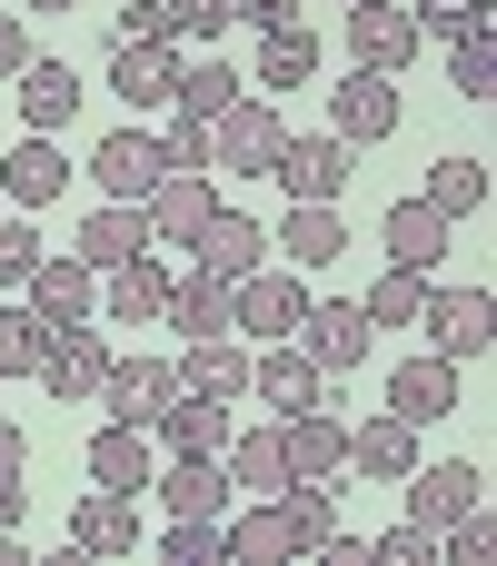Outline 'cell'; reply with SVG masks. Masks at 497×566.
I'll list each match as a JSON object with an SVG mask.
<instances>
[{
    "label": "cell",
    "instance_id": "6da1fadb",
    "mask_svg": "<svg viewBox=\"0 0 497 566\" xmlns=\"http://www.w3.org/2000/svg\"><path fill=\"white\" fill-rule=\"evenodd\" d=\"M279 149H289V119H279L269 99H229V109L209 119V169H229V179H269Z\"/></svg>",
    "mask_w": 497,
    "mask_h": 566
},
{
    "label": "cell",
    "instance_id": "7a4b0ae2",
    "mask_svg": "<svg viewBox=\"0 0 497 566\" xmlns=\"http://www.w3.org/2000/svg\"><path fill=\"white\" fill-rule=\"evenodd\" d=\"M418 328H428V348H438L448 368H478V358L497 348V298L488 289H428Z\"/></svg>",
    "mask_w": 497,
    "mask_h": 566
},
{
    "label": "cell",
    "instance_id": "3957f363",
    "mask_svg": "<svg viewBox=\"0 0 497 566\" xmlns=\"http://www.w3.org/2000/svg\"><path fill=\"white\" fill-rule=\"evenodd\" d=\"M249 398H259V408H279V418L329 408V368H319L299 338H259V348H249Z\"/></svg>",
    "mask_w": 497,
    "mask_h": 566
},
{
    "label": "cell",
    "instance_id": "277c9868",
    "mask_svg": "<svg viewBox=\"0 0 497 566\" xmlns=\"http://www.w3.org/2000/svg\"><path fill=\"white\" fill-rule=\"evenodd\" d=\"M269 179H279L289 199H319V209H339V189L359 179V149H349L339 129H319V139H289V149L269 159Z\"/></svg>",
    "mask_w": 497,
    "mask_h": 566
},
{
    "label": "cell",
    "instance_id": "5b68a950",
    "mask_svg": "<svg viewBox=\"0 0 497 566\" xmlns=\"http://www.w3.org/2000/svg\"><path fill=\"white\" fill-rule=\"evenodd\" d=\"M110 358H120V348H110V328H90V318H80V328H50L40 388H50L60 408H90V398H100V378H110Z\"/></svg>",
    "mask_w": 497,
    "mask_h": 566
},
{
    "label": "cell",
    "instance_id": "8992f818",
    "mask_svg": "<svg viewBox=\"0 0 497 566\" xmlns=\"http://www.w3.org/2000/svg\"><path fill=\"white\" fill-rule=\"evenodd\" d=\"M398 109H408V99H398L389 70H349V80L329 90V129H339L349 149H379V139L398 129Z\"/></svg>",
    "mask_w": 497,
    "mask_h": 566
},
{
    "label": "cell",
    "instance_id": "52a82bcc",
    "mask_svg": "<svg viewBox=\"0 0 497 566\" xmlns=\"http://www.w3.org/2000/svg\"><path fill=\"white\" fill-rule=\"evenodd\" d=\"M289 338H299V348H309V358H319L329 378H349V368H369V308H359V298H309Z\"/></svg>",
    "mask_w": 497,
    "mask_h": 566
},
{
    "label": "cell",
    "instance_id": "ba28073f",
    "mask_svg": "<svg viewBox=\"0 0 497 566\" xmlns=\"http://www.w3.org/2000/svg\"><path fill=\"white\" fill-rule=\"evenodd\" d=\"M209 209H219V189H209V169H159V179H149V199H139V219H149V239H169V249H189V239L209 229Z\"/></svg>",
    "mask_w": 497,
    "mask_h": 566
},
{
    "label": "cell",
    "instance_id": "9c48e42d",
    "mask_svg": "<svg viewBox=\"0 0 497 566\" xmlns=\"http://www.w3.org/2000/svg\"><path fill=\"white\" fill-rule=\"evenodd\" d=\"M299 308H309V289H299V269H249V279H229V318L249 328V338H289L299 328Z\"/></svg>",
    "mask_w": 497,
    "mask_h": 566
},
{
    "label": "cell",
    "instance_id": "30bf717a",
    "mask_svg": "<svg viewBox=\"0 0 497 566\" xmlns=\"http://www.w3.org/2000/svg\"><path fill=\"white\" fill-rule=\"evenodd\" d=\"M229 428H239V418H229V398L179 388V398L149 418V448H159V458H219V448H229Z\"/></svg>",
    "mask_w": 497,
    "mask_h": 566
},
{
    "label": "cell",
    "instance_id": "8fae6325",
    "mask_svg": "<svg viewBox=\"0 0 497 566\" xmlns=\"http://www.w3.org/2000/svg\"><path fill=\"white\" fill-rule=\"evenodd\" d=\"M398 488H408V517L438 537L448 517H468V507L488 497V468H478V458H438V468H408Z\"/></svg>",
    "mask_w": 497,
    "mask_h": 566
},
{
    "label": "cell",
    "instance_id": "7c38bea8",
    "mask_svg": "<svg viewBox=\"0 0 497 566\" xmlns=\"http://www.w3.org/2000/svg\"><path fill=\"white\" fill-rule=\"evenodd\" d=\"M169 159H159V129H110L100 149H90V179H100V199H149V179H159Z\"/></svg>",
    "mask_w": 497,
    "mask_h": 566
},
{
    "label": "cell",
    "instance_id": "4fadbf2b",
    "mask_svg": "<svg viewBox=\"0 0 497 566\" xmlns=\"http://www.w3.org/2000/svg\"><path fill=\"white\" fill-rule=\"evenodd\" d=\"M379 249H389V269H438L458 249V219H438L428 199H398V209H379Z\"/></svg>",
    "mask_w": 497,
    "mask_h": 566
},
{
    "label": "cell",
    "instance_id": "5bb4252c",
    "mask_svg": "<svg viewBox=\"0 0 497 566\" xmlns=\"http://www.w3.org/2000/svg\"><path fill=\"white\" fill-rule=\"evenodd\" d=\"M20 298H30L50 328H80V318H100V269H80V259H50V249H40V269L20 279Z\"/></svg>",
    "mask_w": 497,
    "mask_h": 566
},
{
    "label": "cell",
    "instance_id": "9a60e30c",
    "mask_svg": "<svg viewBox=\"0 0 497 566\" xmlns=\"http://www.w3.org/2000/svg\"><path fill=\"white\" fill-rule=\"evenodd\" d=\"M169 308V269L139 249V259H120V269H100V328H149Z\"/></svg>",
    "mask_w": 497,
    "mask_h": 566
},
{
    "label": "cell",
    "instance_id": "2e32d148",
    "mask_svg": "<svg viewBox=\"0 0 497 566\" xmlns=\"http://www.w3.org/2000/svg\"><path fill=\"white\" fill-rule=\"evenodd\" d=\"M169 398H179V368H169V358H110V378H100V408H110L120 428H149Z\"/></svg>",
    "mask_w": 497,
    "mask_h": 566
},
{
    "label": "cell",
    "instance_id": "e0dca14e",
    "mask_svg": "<svg viewBox=\"0 0 497 566\" xmlns=\"http://www.w3.org/2000/svg\"><path fill=\"white\" fill-rule=\"evenodd\" d=\"M389 418H408V428H438V418H458V368L428 348V358H398L389 368Z\"/></svg>",
    "mask_w": 497,
    "mask_h": 566
},
{
    "label": "cell",
    "instance_id": "ac0fdd59",
    "mask_svg": "<svg viewBox=\"0 0 497 566\" xmlns=\"http://www.w3.org/2000/svg\"><path fill=\"white\" fill-rule=\"evenodd\" d=\"M149 497H159V517H229V468L219 458H159Z\"/></svg>",
    "mask_w": 497,
    "mask_h": 566
},
{
    "label": "cell",
    "instance_id": "d6986e66",
    "mask_svg": "<svg viewBox=\"0 0 497 566\" xmlns=\"http://www.w3.org/2000/svg\"><path fill=\"white\" fill-rule=\"evenodd\" d=\"M70 547L80 557H139V497L130 488H90L70 507Z\"/></svg>",
    "mask_w": 497,
    "mask_h": 566
},
{
    "label": "cell",
    "instance_id": "ffe728a7",
    "mask_svg": "<svg viewBox=\"0 0 497 566\" xmlns=\"http://www.w3.org/2000/svg\"><path fill=\"white\" fill-rule=\"evenodd\" d=\"M349 50H359V70H408L418 60V20L398 10V0H349Z\"/></svg>",
    "mask_w": 497,
    "mask_h": 566
},
{
    "label": "cell",
    "instance_id": "44dd1931",
    "mask_svg": "<svg viewBox=\"0 0 497 566\" xmlns=\"http://www.w3.org/2000/svg\"><path fill=\"white\" fill-rule=\"evenodd\" d=\"M279 458H289V478H349V418H329V408L279 418Z\"/></svg>",
    "mask_w": 497,
    "mask_h": 566
},
{
    "label": "cell",
    "instance_id": "7402d4cb",
    "mask_svg": "<svg viewBox=\"0 0 497 566\" xmlns=\"http://www.w3.org/2000/svg\"><path fill=\"white\" fill-rule=\"evenodd\" d=\"M169 80H179V40H120L110 50V90L130 109H169Z\"/></svg>",
    "mask_w": 497,
    "mask_h": 566
},
{
    "label": "cell",
    "instance_id": "603a6c76",
    "mask_svg": "<svg viewBox=\"0 0 497 566\" xmlns=\"http://www.w3.org/2000/svg\"><path fill=\"white\" fill-rule=\"evenodd\" d=\"M139 249H159L149 239V219H139V199H100L90 219H80V269H120V259H139Z\"/></svg>",
    "mask_w": 497,
    "mask_h": 566
},
{
    "label": "cell",
    "instance_id": "cb8c5ba5",
    "mask_svg": "<svg viewBox=\"0 0 497 566\" xmlns=\"http://www.w3.org/2000/svg\"><path fill=\"white\" fill-rule=\"evenodd\" d=\"M179 388H199V398H249V348H239V328H219V338H179Z\"/></svg>",
    "mask_w": 497,
    "mask_h": 566
},
{
    "label": "cell",
    "instance_id": "d4e9b609",
    "mask_svg": "<svg viewBox=\"0 0 497 566\" xmlns=\"http://www.w3.org/2000/svg\"><path fill=\"white\" fill-rule=\"evenodd\" d=\"M408 468H418V428H408V418H359V428H349V478L398 488Z\"/></svg>",
    "mask_w": 497,
    "mask_h": 566
},
{
    "label": "cell",
    "instance_id": "484cf974",
    "mask_svg": "<svg viewBox=\"0 0 497 566\" xmlns=\"http://www.w3.org/2000/svg\"><path fill=\"white\" fill-rule=\"evenodd\" d=\"M269 249H279L289 269H329V259L349 249V219H339V209H319V199H289V219L269 229Z\"/></svg>",
    "mask_w": 497,
    "mask_h": 566
},
{
    "label": "cell",
    "instance_id": "4316f807",
    "mask_svg": "<svg viewBox=\"0 0 497 566\" xmlns=\"http://www.w3.org/2000/svg\"><path fill=\"white\" fill-rule=\"evenodd\" d=\"M189 259H199L209 279H249V269L269 259V229H259V219H239V209H209V229L189 239Z\"/></svg>",
    "mask_w": 497,
    "mask_h": 566
},
{
    "label": "cell",
    "instance_id": "83f0119b",
    "mask_svg": "<svg viewBox=\"0 0 497 566\" xmlns=\"http://www.w3.org/2000/svg\"><path fill=\"white\" fill-rule=\"evenodd\" d=\"M20 119H30L40 139H60V129L80 119V80H70V60H40V50H30V70H20Z\"/></svg>",
    "mask_w": 497,
    "mask_h": 566
},
{
    "label": "cell",
    "instance_id": "f1b7e54d",
    "mask_svg": "<svg viewBox=\"0 0 497 566\" xmlns=\"http://www.w3.org/2000/svg\"><path fill=\"white\" fill-rule=\"evenodd\" d=\"M60 179H70V159H60V139H40V129L0 159V199H10V209H50Z\"/></svg>",
    "mask_w": 497,
    "mask_h": 566
},
{
    "label": "cell",
    "instance_id": "f546056e",
    "mask_svg": "<svg viewBox=\"0 0 497 566\" xmlns=\"http://www.w3.org/2000/svg\"><path fill=\"white\" fill-rule=\"evenodd\" d=\"M229 99H249V90H239V70H229L219 50H199V60L179 50V80H169V109H179V119H219Z\"/></svg>",
    "mask_w": 497,
    "mask_h": 566
},
{
    "label": "cell",
    "instance_id": "4dcf8cb0",
    "mask_svg": "<svg viewBox=\"0 0 497 566\" xmlns=\"http://www.w3.org/2000/svg\"><path fill=\"white\" fill-rule=\"evenodd\" d=\"M159 318H169L179 338H219V328H239V318H229V279H209V269H179Z\"/></svg>",
    "mask_w": 497,
    "mask_h": 566
},
{
    "label": "cell",
    "instance_id": "1f68e13d",
    "mask_svg": "<svg viewBox=\"0 0 497 566\" xmlns=\"http://www.w3.org/2000/svg\"><path fill=\"white\" fill-rule=\"evenodd\" d=\"M149 468H159L149 428H120V418H110V428L90 438V488H130V497H139V488H149Z\"/></svg>",
    "mask_w": 497,
    "mask_h": 566
},
{
    "label": "cell",
    "instance_id": "d6a6232c",
    "mask_svg": "<svg viewBox=\"0 0 497 566\" xmlns=\"http://www.w3.org/2000/svg\"><path fill=\"white\" fill-rule=\"evenodd\" d=\"M309 80H319V30L309 20L259 30V90H309Z\"/></svg>",
    "mask_w": 497,
    "mask_h": 566
},
{
    "label": "cell",
    "instance_id": "836d02e7",
    "mask_svg": "<svg viewBox=\"0 0 497 566\" xmlns=\"http://www.w3.org/2000/svg\"><path fill=\"white\" fill-rule=\"evenodd\" d=\"M438 219H478L488 209V159H468V149H448L438 169H428V189H418Z\"/></svg>",
    "mask_w": 497,
    "mask_h": 566
},
{
    "label": "cell",
    "instance_id": "e575fe53",
    "mask_svg": "<svg viewBox=\"0 0 497 566\" xmlns=\"http://www.w3.org/2000/svg\"><path fill=\"white\" fill-rule=\"evenodd\" d=\"M219 468H229V488H279L289 478V458H279V428H229V448H219Z\"/></svg>",
    "mask_w": 497,
    "mask_h": 566
},
{
    "label": "cell",
    "instance_id": "d590c367",
    "mask_svg": "<svg viewBox=\"0 0 497 566\" xmlns=\"http://www.w3.org/2000/svg\"><path fill=\"white\" fill-rule=\"evenodd\" d=\"M40 358H50V318L30 298H10L0 308V378H40Z\"/></svg>",
    "mask_w": 497,
    "mask_h": 566
},
{
    "label": "cell",
    "instance_id": "8d00e7d4",
    "mask_svg": "<svg viewBox=\"0 0 497 566\" xmlns=\"http://www.w3.org/2000/svg\"><path fill=\"white\" fill-rule=\"evenodd\" d=\"M359 308H369V328H418V308H428V269H379V289H369Z\"/></svg>",
    "mask_w": 497,
    "mask_h": 566
},
{
    "label": "cell",
    "instance_id": "74e56055",
    "mask_svg": "<svg viewBox=\"0 0 497 566\" xmlns=\"http://www.w3.org/2000/svg\"><path fill=\"white\" fill-rule=\"evenodd\" d=\"M448 90H458V99H497V40L488 30L448 40Z\"/></svg>",
    "mask_w": 497,
    "mask_h": 566
},
{
    "label": "cell",
    "instance_id": "f35d334b",
    "mask_svg": "<svg viewBox=\"0 0 497 566\" xmlns=\"http://www.w3.org/2000/svg\"><path fill=\"white\" fill-rule=\"evenodd\" d=\"M159 557L169 566H229V537H219V517H169L159 527Z\"/></svg>",
    "mask_w": 497,
    "mask_h": 566
},
{
    "label": "cell",
    "instance_id": "ab89813d",
    "mask_svg": "<svg viewBox=\"0 0 497 566\" xmlns=\"http://www.w3.org/2000/svg\"><path fill=\"white\" fill-rule=\"evenodd\" d=\"M408 20H418V40H468V30H488V0H418Z\"/></svg>",
    "mask_w": 497,
    "mask_h": 566
},
{
    "label": "cell",
    "instance_id": "60d3db41",
    "mask_svg": "<svg viewBox=\"0 0 497 566\" xmlns=\"http://www.w3.org/2000/svg\"><path fill=\"white\" fill-rule=\"evenodd\" d=\"M159 30L169 40H219L229 30V0H159Z\"/></svg>",
    "mask_w": 497,
    "mask_h": 566
},
{
    "label": "cell",
    "instance_id": "b9f144b4",
    "mask_svg": "<svg viewBox=\"0 0 497 566\" xmlns=\"http://www.w3.org/2000/svg\"><path fill=\"white\" fill-rule=\"evenodd\" d=\"M159 159H169V169H209V119H179V109H169V129H159Z\"/></svg>",
    "mask_w": 497,
    "mask_h": 566
},
{
    "label": "cell",
    "instance_id": "7bdbcfd3",
    "mask_svg": "<svg viewBox=\"0 0 497 566\" xmlns=\"http://www.w3.org/2000/svg\"><path fill=\"white\" fill-rule=\"evenodd\" d=\"M369 557H379V566H428V557H438V537H428L418 517H398V527H389V537H379Z\"/></svg>",
    "mask_w": 497,
    "mask_h": 566
},
{
    "label": "cell",
    "instance_id": "ee69618b",
    "mask_svg": "<svg viewBox=\"0 0 497 566\" xmlns=\"http://www.w3.org/2000/svg\"><path fill=\"white\" fill-rule=\"evenodd\" d=\"M40 269V229H20V219H0V289H20Z\"/></svg>",
    "mask_w": 497,
    "mask_h": 566
},
{
    "label": "cell",
    "instance_id": "f6af8a7d",
    "mask_svg": "<svg viewBox=\"0 0 497 566\" xmlns=\"http://www.w3.org/2000/svg\"><path fill=\"white\" fill-rule=\"evenodd\" d=\"M20 70H30V20L0 10V80H20Z\"/></svg>",
    "mask_w": 497,
    "mask_h": 566
},
{
    "label": "cell",
    "instance_id": "bcb514c9",
    "mask_svg": "<svg viewBox=\"0 0 497 566\" xmlns=\"http://www.w3.org/2000/svg\"><path fill=\"white\" fill-rule=\"evenodd\" d=\"M229 20H259V30H279V20H299V0H229Z\"/></svg>",
    "mask_w": 497,
    "mask_h": 566
},
{
    "label": "cell",
    "instance_id": "7dc6e473",
    "mask_svg": "<svg viewBox=\"0 0 497 566\" xmlns=\"http://www.w3.org/2000/svg\"><path fill=\"white\" fill-rule=\"evenodd\" d=\"M20 517H30V488H20V468H0V537H10Z\"/></svg>",
    "mask_w": 497,
    "mask_h": 566
},
{
    "label": "cell",
    "instance_id": "c3c4849f",
    "mask_svg": "<svg viewBox=\"0 0 497 566\" xmlns=\"http://www.w3.org/2000/svg\"><path fill=\"white\" fill-rule=\"evenodd\" d=\"M0 468H30V438H20V418H0Z\"/></svg>",
    "mask_w": 497,
    "mask_h": 566
},
{
    "label": "cell",
    "instance_id": "681fc988",
    "mask_svg": "<svg viewBox=\"0 0 497 566\" xmlns=\"http://www.w3.org/2000/svg\"><path fill=\"white\" fill-rule=\"evenodd\" d=\"M30 10H70V0H20V20H30Z\"/></svg>",
    "mask_w": 497,
    "mask_h": 566
},
{
    "label": "cell",
    "instance_id": "f907efd6",
    "mask_svg": "<svg viewBox=\"0 0 497 566\" xmlns=\"http://www.w3.org/2000/svg\"><path fill=\"white\" fill-rule=\"evenodd\" d=\"M339 10H349V0H339Z\"/></svg>",
    "mask_w": 497,
    "mask_h": 566
},
{
    "label": "cell",
    "instance_id": "816d5d0a",
    "mask_svg": "<svg viewBox=\"0 0 497 566\" xmlns=\"http://www.w3.org/2000/svg\"><path fill=\"white\" fill-rule=\"evenodd\" d=\"M0 388H10V378H0Z\"/></svg>",
    "mask_w": 497,
    "mask_h": 566
}]
</instances>
